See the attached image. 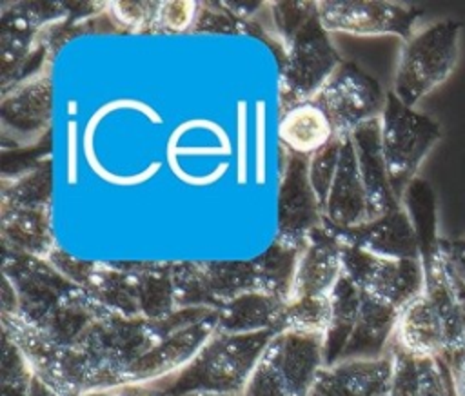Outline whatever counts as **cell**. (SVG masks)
Returning <instances> with one entry per match:
<instances>
[{
    "label": "cell",
    "mask_w": 465,
    "mask_h": 396,
    "mask_svg": "<svg viewBox=\"0 0 465 396\" xmlns=\"http://www.w3.org/2000/svg\"><path fill=\"white\" fill-rule=\"evenodd\" d=\"M274 336L272 331L252 334L216 332L189 365L165 380L154 381V385L163 396L242 394Z\"/></svg>",
    "instance_id": "6da1fadb"
},
{
    "label": "cell",
    "mask_w": 465,
    "mask_h": 396,
    "mask_svg": "<svg viewBox=\"0 0 465 396\" xmlns=\"http://www.w3.org/2000/svg\"><path fill=\"white\" fill-rule=\"evenodd\" d=\"M463 24L441 18L420 27L401 44L392 74L391 93L409 107H416L452 74L460 58Z\"/></svg>",
    "instance_id": "7a4b0ae2"
},
{
    "label": "cell",
    "mask_w": 465,
    "mask_h": 396,
    "mask_svg": "<svg viewBox=\"0 0 465 396\" xmlns=\"http://www.w3.org/2000/svg\"><path fill=\"white\" fill-rule=\"evenodd\" d=\"M378 124L387 176L396 198L401 200L403 191L418 178L420 167L441 140L443 129L438 120L405 105L391 91Z\"/></svg>",
    "instance_id": "3957f363"
},
{
    "label": "cell",
    "mask_w": 465,
    "mask_h": 396,
    "mask_svg": "<svg viewBox=\"0 0 465 396\" xmlns=\"http://www.w3.org/2000/svg\"><path fill=\"white\" fill-rule=\"evenodd\" d=\"M329 33L314 15L283 47L280 58V111L311 102L341 64Z\"/></svg>",
    "instance_id": "277c9868"
},
{
    "label": "cell",
    "mask_w": 465,
    "mask_h": 396,
    "mask_svg": "<svg viewBox=\"0 0 465 396\" xmlns=\"http://www.w3.org/2000/svg\"><path fill=\"white\" fill-rule=\"evenodd\" d=\"M178 309L220 311L234 298L262 291L254 260L173 263Z\"/></svg>",
    "instance_id": "5b68a950"
},
{
    "label": "cell",
    "mask_w": 465,
    "mask_h": 396,
    "mask_svg": "<svg viewBox=\"0 0 465 396\" xmlns=\"http://www.w3.org/2000/svg\"><path fill=\"white\" fill-rule=\"evenodd\" d=\"M387 100L381 84L352 62H341L320 93L311 100L329 118L334 134L351 136L380 118Z\"/></svg>",
    "instance_id": "8992f818"
},
{
    "label": "cell",
    "mask_w": 465,
    "mask_h": 396,
    "mask_svg": "<svg viewBox=\"0 0 465 396\" xmlns=\"http://www.w3.org/2000/svg\"><path fill=\"white\" fill-rule=\"evenodd\" d=\"M316 15L327 33L356 36H398L409 40L420 27L423 11L409 2L320 0Z\"/></svg>",
    "instance_id": "52a82bcc"
},
{
    "label": "cell",
    "mask_w": 465,
    "mask_h": 396,
    "mask_svg": "<svg viewBox=\"0 0 465 396\" xmlns=\"http://www.w3.org/2000/svg\"><path fill=\"white\" fill-rule=\"evenodd\" d=\"M341 265L343 276L365 296L398 311L423 291V267L420 260L383 258L341 243Z\"/></svg>",
    "instance_id": "ba28073f"
},
{
    "label": "cell",
    "mask_w": 465,
    "mask_h": 396,
    "mask_svg": "<svg viewBox=\"0 0 465 396\" xmlns=\"http://www.w3.org/2000/svg\"><path fill=\"white\" fill-rule=\"evenodd\" d=\"M51 62L2 91L0 124L4 151L36 144L51 120Z\"/></svg>",
    "instance_id": "9c48e42d"
},
{
    "label": "cell",
    "mask_w": 465,
    "mask_h": 396,
    "mask_svg": "<svg viewBox=\"0 0 465 396\" xmlns=\"http://www.w3.org/2000/svg\"><path fill=\"white\" fill-rule=\"evenodd\" d=\"M4 274L18 298V316L40 327L53 309L78 285L64 278L47 260L4 249Z\"/></svg>",
    "instance_id": "30bf717a"
},
{
    "label": "cell",
    "mask_w": 465,
    "mask_h": 396,
    "mask_svg": "<svg viewBox=\"0 0 465 396\" xmlns=\"http://www.w3.org/2000/svg\"><path fill=\"white\" fill-rule=\"evenodd\" d=\"M216 318L218 311H209L198 320L165 332L127 369L124 383H154L182 371L216 334Z\"/></svg>",
    "instance_id": "8fae6325"
},
{
    "label": "cell",
    "mask_w": 465,
    "mask_h": 396,
    "mask_svg": "<svg viewBox=\"0 0 465 396\" xmlns=\"http://www.w3.org/2000/svg\"><path fill=\"white\" fill-rule=\"evenodd\" d=\"M283 154L274 240L302 247L309 233L322 225V209L309 182V158L287 151H283Z\"/></svg>",
    "instance_id": "7c38bea8"
},
{
    "label": "cell",
    "mask_w": 465,
    "mask_h": 396,
    "mask_svg": "<svg viewBox=\"0 0 465 396\" xmlns=\"http://www.w3.org/2000/svg\"><path fill=\"white\" fill-rule=\"evenodd\" d=\"M371 220L365 185L351 136L341 140L340 160L322 203V223L332 233L358 227Z\"/></svg>",
    "instance_id": "4fadbf2b"
},
{
    "label": "cell",
    "mask_w": 465,
    "mask_h": 396,
    "mask_svg": "<svg viewBox=\"0 0 465 396\" xmlns=\"http://www.w3.org/2000/svg\"><path fill=\"white\" fill-rule=\"evenodd\" d=\"M343 276L341 242L323 223L305 238L287 300L305 296H329Z\"/></svg>",
    "instance_id": "5bb4252c"
},
{
    "label": "cell",
    "mask_w": 465,
    "mask_h": 396,
    "mask_svg": "<svg viewBox=\"0 0 465 396\" xmlns=\"http://www.w3.org/2000/svg\"><path fill=\"white\" fill-rule=\"evenodd\" d=\"M391 343L414 360L447 358L449 342L443 320L423 291L400 309Z\"/></svg>",
    "instance_id": "9a60e30c"
},
{
    "label": "cell",
    "mask_w": 465,
    "mask_h": 396,
    "mask_svg": "<svg viewBox=\"0 0 465 396\" xmlns=\"http://www.w3.org/2000/svg\"><path fill=\"white\" fill-rule=\"evenodd\" d=\"M392 374V354L372 358H347L325 365L311 396H389Z\"/></svg>",
    "instance_id": "2e32d148"
},
{
    "label": "cell",
    "mask_w": 465,
    "mask_h": 396,
    "mask_svg": "<svg viewBox=\"0 0 465 396\" xmlns=\"http://www.w3.org/2000/svg\"><path fill=\"white\" fill-rule=\"evenodd\" d=\"M334 234L341 243L360 247L376 256L394 260H420L418 240L401 203L378 218L367 220L358 227Z\"/></svg>",
    "instance_id": "e0dca14e"
},
{
    "label": "cell",
    "mask_w": 465,
    "mask_h": 396,
    "mask_svg": "<svg viewBox=\"0 0 465 396\" xmlns=\"http://www.w3.org/2000/svg\"><path fill=\"white\" fill-rule=\"evenodd\" d=\"M351 138L356 149L358 165H360V173H361V180H363L367 202H369V214L372 220L398 207L401 202L396 198L387 176L381 145H380L378 120L365 124L363 127L354 131Z\"/></svg>",
    "instance_id": "ac0fdd59"
},
{
    "label": "cell",
    "mask_w": 465,
    "mask_h": 396,
    "mask_svg": "<svg viewBox=\"0 0 465 396\" xmlns=\"http://www.w3.org/2000/svg\"><path fill=\"white\" fill-rule=\"evenodd\" d=\"M336 138L327 114L314 104L303 102L289 107L278 120V140L282 149L311 158Z\"/></svg>",
    "instance_id": "d6986e66"
},
{
    "label": "cell",
    "mask_w": 465,
    "mask_h": 396,
    "mask_svg": "<svg viewBox=\"0 0 465 396\" xmlns=\"http://www.w3.org/2000/svg\"><path fill=\"white\" fill-rule=\"evenodd\" d=\"M285 300L272 294L252 291L245 292L218 311L216 332L222 334H252L272 331L276 332Z\"/></svg>",
    "instance_id": "ffe728a7"
},
{
    "label": "cell",
    "mask_w": 465,
    "mask_h": 396,
    "mask_svg": "<svg viewBox=\"0 0 465 396\" xmlns=\"http://www.w3.org/2000/svg\"><path fill=\"white\" fill-rule=\"evenodd\" d=\"M85 291L113 314L142 318L134 263H96Z\"/></svg>",
    "instance_id": "44dd1931"
},
{
    "label": "cell",
    "mask_w": 465,
    "mask_h": 396,
    "mask_svg": "<svg viewBox=\"0 0 465 396\" xmlns=\"http://www.w3.org/2000/svg\"><path fill=\"white\" fill-rule=\"evenodd\" d=\"M398 312V309L378 300H372L361 292L358 322L340 360L372 358L387 352L392 340Z\"/></svg>",
    "instance_id": "7402d4cb"
},
{
    "label": "cell",
    "mask_w": 465,
    "mask_h": 396,
    "mask_svg": "<svg viewBox=\"0 0 465 396\" xmlns=\"http://www.w3.org/2000/svg\"><path fill=\"white\" fill-rule=\"evenodd\" d=\"M138 282L140 316L147 322H162L178 311L173 263H134Z\"/></svg>",
    "instance_id": "603a6c76"
},
{
    "label": "cell",
    "mask_w": 465,
    "mask_h": 396,
    "mask_svg": "<svg viewBox=\"0 0 465 396\" xmlns=\"http://www.w3.org/2000/svg\"><path fill=\"white\" fill-rule=\"evenodd\" d=\"M360 305L361 291L349 278L341 276L331 292V322L323 336L325 365H332L341 358L356 327Z\"/></svg>",
    "instance_id": "cb8c5ba5"
},
{
    "label": "cell",
    "mask_w": 465,
    "mask_h": 396,
    "mask_svg": "<svg viewBox=\"0 0 465 396\" xmlns=\"http://www.w3.org/2000/svg\"><path fill=\"white\" fill-rule=\"evenodd\" d=\"M300 249L302 247H292L274 240L272 245L262 256L254 258L260 274L262 292L272 294L287 302L294 280Z\"/></svg>",
    "instance_id": "d4e9b609"
},
{
    "label": "cell",
    "mask_w": 465,
    "mask_h": 396,
    "mask_svg": "<svg viewBox=\"0 0 465 396\" xmlns=\"http://www.w3.org/2000/svg\"><path fill=\"white\" fill-rule=\"evenodd\" d=\"M331 322V294L287 300L276 334L294 332L323 338Z\"/></svg>",
    "instance_id": "484cf974"
},
{
    "label": "cell",
    "mask_w": 465,
    "mask_h": 396,
    "mask_svg": "<svg viewBox=\"0 0 465 396\" xmlns=\"http://www.w3.org/2000/svg\"><path fill=\"white\" fill-rule=\"evenodd\" d=\"M160 2H107L105 15L116 29L156 31Z\"/></svg>",
    "instance_id": "4316f807"
},
{
    "label": "cell",
    "mask_w": 465,
    "mask_h": 396,
    "mask_svg": "<svg viewBox=\"0 0 465 396\" xmlns=\"http://www.w3.org/2000/svg\"><path fill=\"white\" fill-rule=\"evenodd\" d=\"M25 358L18 347L4 334L2 338V396H29L33 380Z\"/></svg>",
    "instance_id": "83f0119b"
},
{
    "label": "cell",
    "mask_w": 465,
    "mask_h": 396,
    "mask_svg": "<svg viewBox=\"0 0 465 396\" xmlns=\"http://www.w3.org/2000/svg\"><path fill=\"white\" fill-rule=\"evenodd\" d=\"M193 33H249L251 22H242L229 13L222 2H200Z\"/></svg>",
    "instance_id": "f1b7e54d"
},
{
    "label": "cell",
    "mask_w": 465,
    "mask_h": 396,
    "mask_svg": "<svg viewBox=\"0 0 465 396\" xmlns=\"http://www.w3.org/2000/svg\"><path fill=\"white\" fill-rule=\"evenodd\" d=\"M341 140L343 138L336 136L329 145H325L322 151H318L314 156L309 158V182L318 198L320 209H322V203L325 202V196L329 193V187L340 160Z\"/></svg>",
    "instance_id": "f546056e"
},
{
    "label": "cell",
    "mask_w": 465,
    "mask_h": 396,
    "mask_svg": "<svg viewBox=\"0 0 465 396\" xmlns=\"http://www.w3.org/2000/svg\"><path fill=\"white\" fill-rule=\"evenodd\" d=\"M392 354V374L389 385V396H420V371L418 360L389 345Z\"/></svg>",
    "instance_id": "4dcf8cb0"
},
{
    "label": "cell",
    "mask_w": 465,
    "mask_h": 396,
    "mask_svg": "<svg viewBox=\"0 0 465 396\" xmlns=\"http://www.w3.org/2000/svg\"><path fill=\"white\" fill-rule=\"evenodd\" d=\"M420 396H456L445 360H418Z\"/></svg>",
    "instance_id": "1f68e13d"
},
{
    "label": "cell",
    "mask_w": 465,
    "mask_h": 396,
    "mask_svg": "<svg viewBox=\"0 0 465 396\" xmlns=\"http://www.w3.org/2000/svg\"><path fill=\"white\" fill-rule=\"evenodd\" d=\"M200 2H160L156 16V31L182 33L191 31Z\"/></svg>",
    "instance_id": "d6a6232c"
},
{
    "label": "cell",
    "mask_w": 465,
    "mask_h": 396,
    "mask_svg": "<svg viewBox=\"0 0 465 396\" xmlns=\"http://www.w3.org/2000/svg\"><path fill=\"white\" fill-rule=\"evenodd\" d=\"M47 262L64 276L67 278L71 283L85 289L93 272H94V267H96V262H84V260H78V258H73L69 256L65 251H62L60 247H56L49 256H47Z\"/></svg>",
    "instance_id": "836d02e7"
},
{
    "label": "cell",
    "mask_w": 465,
    "mask_h": 396,
    "mask_svg": "<svg viewBox=\"0 0 465 396\" xmlns=\"http://www.w3.org/2000/svg\"><path fill=\"white\" fill-rule=\"evenodd\" d=\"M445 252L456 278L465 287V236L454 238V240L445 238Z\"/></svg>",
    "instance_id": "e575fe53"
},
{
    "label": "cell",
    "mask_w": 465,
    "mask_h": 396,
    "mask_svg": "<svg viewBox=\"0 0 465 396\" xmlns=\"http://www.w3.org/2000/svg\"><path fill=\"white\" fill-rule=\"evenodd\" d=\"M116 396H163L154 383H124L114 389Z\"/></svg>",
    "instance_id": "d590c367"
},
{
    "label": "cell",
    "mask_w": 465,
    "mask_h": 396,
    "mask_svg": "<svg viewBox=\"0 0 465 396\" xmlns=\"http://www.w3.org/2000/svg\"><path fill=\"white\" fill-rule=\"evenodd\" d=\"M447 365H449V371H450V376H452L456 396H465V354L449 361Z\"/></svg>",
    "instance_id": "8d00e7d4"
},
{
    "label": "cell",
    "mask_w": 465,
    "mask_h": 396,
    "mask_svg": "<svg viewBox=\"0 0 465 396\" xmlns=\"http://www.w3.org/2000/svg\"><path fill=\"white\" fill-rule=\"evenodd\" d=\"M29 396H60V394L54 389H51L45 381L33 376L31 385H29Z\"/></svg>",
    "instance_id": "74e56055"
},
{
    "label": "cell",
    "mask_w": 465,
    "mask_h": 396,
    "mask_svg": "<svg viewBox=\"0 0 465 396\" xmlns=\"http://www.w3.org/2000/svg\"><path fill=\"white\" fill-rule=\"evenodd\" d=\"M460 300H461V340H463V351H465V287L460 282Z\"/></svg>",
    "instance_id": "f35d334b"
},
{
    "label": "cell",
    "mask_w": 465,
    "mask_h": 396,
    "mask_svg": "<svg viewBox=\"0 0 465 396\" xmlns=\"http://www.w3.org/2000/svg\"><path fill=\"white\" fill-rule=\"evenodd\" d=\"M82 396H116V394H114V389H111V391H94V392H87Z\"/></svg>",
    "instance_id": "ab89813d"
},
{
    "label": "cell",
    "mask_w": 465,
    "mask_h": 396,
    "mask_svg": "<svg viewBox=\"0 0 465 396\" xmlns=\"http://www.w3.org/2000/svg\"><path fill=\"white\" fill-rule=\"evenodd\" d=\"M185 396H242V394H207V392H198V394H185Z\"/></svg>",
    "instance_id": "60d3db41"
}]
</instances>
